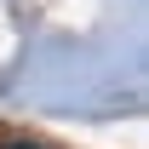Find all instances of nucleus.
<instances>
[{
	"instance_id": "obj_1",
	"label": "nucleus",
	"mask_w": 149,
	"mask_h": 149,
	"mask_svg": "<svg viewBox=\"0 0 149 149\" xmlns=\"http://www.w3.org/2000/svg\"><path fill=\"white\" fill-rule=\"evenodd\" d=\"M0 149H46V143H29V138H12V143H0Z\"/></svg>"
}]
</instances>
